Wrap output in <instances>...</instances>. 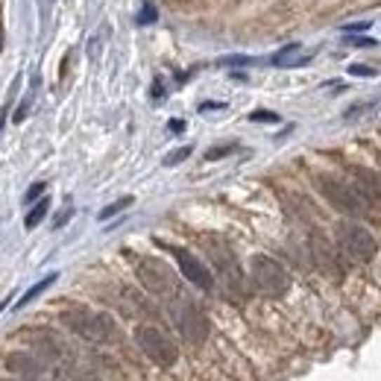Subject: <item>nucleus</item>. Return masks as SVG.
Returning <instances> with one entry per match:
<instances>
[{
	"instance_id": "20e7f679",
	"label": "nucleus",
	"mask_w": 381,
	"mask_h": 381,
	"mask_svg": "<svg viewBox=\"0 0 381 381\" xmlns=\"http://www.w3.org/2000/svg\"><path fill=\"white\" fill-rule=\"evenodd\" d=\"M335 238H337V250L346 255V258H352L358 264H367L375 258L378 253V243L373 238V232H367L361 223H349V220H343L335 226Z\"/></svg>"
},
{
	"instance_id": "b1692460",
	"label": "nucleus",
	"mask_w": 381,
	"mask_h": 381,
	"mask_svg": "<svg viewBox=\"0 0 381 381\" xmlns=\"http://www.w3.org/2000/svg\"><path fill=\"white\" fill-rule=\"evenodd\" d=\"M346 32H361V29H370V21H358V24H346Z\"/></svg>"
},
{
	"instance_id": "a211bd4d",
	"label": "nucleus",
	"mask_w": 381,
	"mask_h": 381,
	"mask_svg": "<svg viewBox=\"0 0 381 381\" xmlns=\"http://www.w3.org/2000/svg\"><path fill=\"white\" fill-rule=\"evenodd\" d=\"M250 121H253V123H279V114H276V112H264V109H258V112L250 114Z\"/></svg>"
},
{
	"instance_id": "393cba45",
	"label": "nucleus",
	"mask_w": 381,
	"mask_h": 381,
	"mask_svg": "<svg viewBox=\"0 0 381 381\" xmlns=\"http://www.w3.org/2000/svg\"><path fill=\"white\" fill-rule=\"evenodd\" d=\"M168 129H171V132H185V121H171Z\"/></svg>"
},
{
	"instance_id": "4be33fe9",
	"label": "nucleus",
	"mask_w": 381,
	"mask_h": 381,
	"mask_svg": "<svg viewBox=\"0 0 381 381\" xmlns=\"http://www.w3.org/2000/svg\"><path fill=\"white\" fill-rule=\"evenodd\" d=\"M349 74L352 76H375V68H370V65H352Z\"/></svg>"
},
{
	"instance_id": "1a4fd4ad",
	"label": "nucleus",
	"mask_w": 381,
	"mask_h": 381,
	"mask_svg": "<svg viewBox=\"0 0 381 381\" xmlns=\"http://www.w3.org/2000/svg\"><path fill=\"white\" fill-rule=\"evenodd\" d=\"M168 250L176 255V264H179V270H182V276H185L191 285H196L200 290H211L214 288V276H211V270L206 267V264L196 258L194 253H188V250H182V246H168Z\"/></svg>"
},
{
	"instance_id": "4468645a",
	"label": "nucleus",
	"mask_w": 381,
	"mask_h": 381,
	"mask_svg": "<svg viewBox=\"0 0 381 381\" xmlns=\"http://www.w3.org/2000/svg\"><path fill=\"white\" fill-rule=\"evenodd\" d=\"M47 211H51V200H47V196H39V203L32 206L29 214L24 218V226H27V229H36V226L47 218Z\"/></svg>"
},
{
	"instance_id": "5701e85b",
	"label": "nucleus",
	"mask_w": 381,
	"mask_h": 381,
	"mask_svg": "<svg viewBox=\"0 0 381 381\" xmlns=\"http://www.w3.org/2000/svg\"><path fill=\"white\" fill-rule=\"evenodd\" d=\"M346 44H355V47H375V39H346Z\"/></svg>"
},
{
	"instance_id": "dca6fc26",
	"label": "nucleus",
	"mask_w": 381,
	"mask_h": 381,
	"mask_svg": "<svg viewBox=\"0 0 381 381\" xmlns=\"http://www.w3.org/2000/svg\"><path fill=\"white\" fill-rule=\"evenodd\" d=\"M129 206H132V196H121L118 203L106 206L100 214H97V218H100V220H109V218H114V214H121V211H123V208H129Z\"/></svg>"
},
{
	"instance_id": "39448f33",
	"label": "nucleus",
	"mask_w": 381,
	"mask_h": 381,
	"mask_svg": "<svg viewBox=\"0 0 381 381\" xmlns=\"http://www.w3.org/2000/svg\"><path fill=\"white\" fill-rule=\"evenodd\" d=\"M317 188L323 191L326 200L335 206L337 211L349 214V218H363V214H370L373 208L367 206V200L358 194L355 185H349V182L343 179H335V176H317Z\"/></svg>"
},
{
	"instance_id": "6e6552de",
	"label": "nucleus",
	"mask_w": 381,
	"mask_h": 381,
	"mask_svg": "<svg viewBox=\"0 0 381 381\" xmlns=\"http://www.w3.org/2000/svg\"><path fill=\"white\" fill-rule=\"evenodd\" d=\"M135 343L153 363H159V367H173L176 358H179L176 343L164 335L159 326H138L135 328Z\"/></svg>"
},
{
	"instance_id": "412c9836",
	"label": "nucleus",
	"mask_w": 381,
	"mask_h": 381,
	"mask_svg": "<svg viewBox=\"0 0 381 381\" xmlns=\"http://www.w3.org/2000/svg\"><path fill=\"white\" fill-rule=\"evenodd\" d=\"M44 188H47L44 182H36V185H29V191L24 194V203H27V206H29V203H36L39 196H44Z\"/></svg>"
},
{
	"instance_id": "6ab92c4d",
	"label": "nucleus",
	"mask_w": 381,
	"mask_h": 381,
	"mask_svg": "<svg viewBox=\"0 0 381 381\" xmlns=\"http://www.w3.org/2000/svg\"><path fill=\"white\" fill-rule=\"evenodd\" d=\"M232 150H238V147H235V144H226V147H211V150L206 153V161H218V159L229 156Z\"/></svg>"
},
{
	"instance_id": "9b49d317",
	"label": "nucleus",
	"mask_w": 381,
	"mask_h": 381,
	"mask_svg": "<svg viewBox=\"0 0 381 381\" xmlns=\"http://www.w3.org/2000/svg\"><path fill=\"white\" fill-rule=\"evenodd\" d=\"M311 253H314V261H317V267H320L323 273H331V276L340 273L337 255H335L331 243H328L323 235H311Z\"/></svg>"
},
{
	"instance_id": "aec40b11",
	"label": "nucleus",
	"mask_w": 381,
	"mask_h": 381,
	"mask_svg": "<svg viewBox=\"0 0 381 381\" xmlns=\"http://www.w3.org/2000/svg\"><path fill=\"white\" fill-rule=\"evenodd\" d=\"M191 156V147H179V150H173L168 159H164V164H168V168H173V164H179V161H185Z\"/></svg>"
},
{
	"instance_id": "a878e982",
	"label": "nucleus",
	"mask_w": 381,
	"mask_h": 381,
	"mask_svg": "<svg viewBox=\"0 0 381 381\" xmlns=\"http://www.w3.org/2000/svg\"><path fill=\"white\" fill-rule=\"evenodd\" d=\"M4 44H6V29H4V18H0V53H4Z\"/></svg>"
},
{
	"instance_id": "f257e3e1",
	"label": "nucleus",
	"mask_w": 381,
	"mask_h": 381,
	"mask_svg": "<svg viewBox=\"0 0 381 381\" xmlns=\"http://www.w3.org/2000/svg\"><path fill=\"white\" fill-rule=\"evenodd\" d=\"M62 323L68 326L74 335L86 337L91 343H109L118 337V326L109 314H97V311H88V308H76V311H65L62 314Z\"/></svg>"
},
{
	"instance_id": "f8f14e48",
	"label": "nucleus",
	"mask_w": 381,
	"mask_h": 381,
	"mask_svg": "<svg viewBox=\"0 0 381 381\" xmlns=\"http://www.w3.org/2000/svg\"><path fill=\"white\" fill-rule=\"evenodd\" d=\"M6 367L12 373H18V375H27V378H39L44 373V361L36 358L32 352H12L6 358Z\"/></svg>"
},
{
	"instance_id": "f3484780",
	"label": "nucleus",
	"mask_w": 381,
	"mask_h": 381,
	"mask_svg": "<svg viewBox=\"0 0 381 381\" xmlns=\"http://www.w3.org/2000/svg\"><path fill=\"white\" fill-rule=\"evenodd\" d=\"M159 18V12H156V6L153 4H144V9H141V15H138V27H147V24H153Z\"/></svg>"
},
{
	"instance_id": "ddd939ff",
	"label": "nucleus",
	"mask_w": 381,
	"mask_h": 381,
	"mask_svg": "<svg viewBox=\"0 0 381 381\" xmlns=\"http://www.w3.org/2000/svg\"><path fill=\"white\" fill-rule=\"evenodd\" d=\"M56 279H59V276H56V273H51V276H44L41 281H36V285H32V288H29V290H27V293L21 296V300H18V302H15V308H24V305H29L32 300H39V296H41V293H44L47 288H51V285H53V281H56Z\"/></svg>"
},
{
	"instance_id": "0eeeda50",
	"label": "nucleus",
	"mask_w": 381,
	"mask_h": 381,
	"mask_svg": "<svg viewBox=\"0 0 381 381\" xmlns=\"http://www.w3.org/2000/svg\"><path fill=\"white\" fill-rule=\"evenodd\" d=\"M135 273L141 279V285L150 290L153 296H159V300H173V296H179L176 273L164 261H159V258H141Z\"/></svg>"
},
{
	"instance_id": "2eb2a0df",
	"label": "nucleus",
	"mask_w": 381,
	"mask_h": 381,
	"mask_svg": "<svg viewBox=\"0 0 381 381\" xmlns=\"http://www.w3.org/2000/svg\"><path fill=\"white\" fill-rule=\"evenodd\" d=\"M296 51H300V44H288L285 51L273 56V65H276V68H293V65H305L308 59H290Z\"/></svg>"
},
{
	"instance_id": "9d476101",
	"label": "nucleus",
	"mask_w": 381,
	"mask_h": 381,
	"mask_svg": "<svg viewBox=\"0 0 381 381\" xmlns=\"http://www.w3.org/2000/svg\"><path fill=\"white\" fill-rule=\"evenodd\" d=\"M352 185L358 188V194L367 200L370 208L381 211V173L378 171H370V168H352Z\"/></svg>"
},
{
	"instance_id": "7ed1b4c3",
	"label": "nucleus",
	"mask_w": 381,
	"mask_h": 381,
	"mask_svg": "<svg viewBox=\"0 0 381 381\" xmlns=\"http://www.w3.org/2000/svg\"><path fill=\"white\" fill-rule=\"evenodd\" d=\"M250 281L264 296H285L290 288V273L270 255H253L250 258Z\"/></svg>"
},
{
	"instance_id": "423d86ee",
	"label": "nucleus",
	"mask_w": 381,
	"mask_h": 381,
	"mask_svg": "<svg viewBox=\"0 0 381 381\" xmlns=\"http://www.w3.org/2000/svg\"><path fill=\"white\" fill-rule=\"evenodd\" d=\"M206 250H208L211 264H214V267H218V273H220V281H223L226 293L235 296V300H241V296H243V273H241V264H238L235 253H232L229 246H226L223 241H218V238H208Z\"/></svg>"
},
{
	"instance_id": "bb28decb",
	"label": "nucleus",
	"mask_w": 381,
	"mask_h": 381,
	"mask_svg": "<svg viewBox=\"0 0 381 381\" xmlns=\"http://www.w3.org/2000/svg\"><path fill=\"white\" fill-rule=\"evenodd\" d=\"M214 109H223V103H203L200 112H214Z\"/></svg>"
},
{
	"instance_id": "f03ea898",
	"label": "nucleus",
	"mask_w": 381,
	"mask_h": 381,
	"mask_svg": "<svg viewBox=\"0 0 381 381\" xmlns=\"http://www.w3.org/2000/svg\"><path fill=\"white\" fill-rule=\"evenodd\" d=\"M168 311H171V320H173L176 331L188 343L200 346L208 337V320H206V314L196 308L188 296L179 293V296H173V300H168Z\"/></svg>"
}]
</instances>
